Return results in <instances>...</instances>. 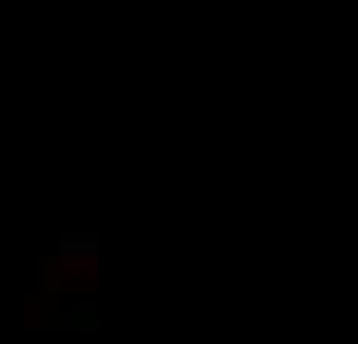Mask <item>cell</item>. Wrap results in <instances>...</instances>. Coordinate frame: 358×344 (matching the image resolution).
<instances>
[{
    "label": "cell",
    "mask_w": 358,
    "mask_h": 344,
    "mask_svg": "<svg viewBox=\"0 0 358 344\" xmlns=\"http://www.w3.org/2000/svg\"><path fill=\"white\" fill-rule=\"evenodd\" d=\"M61 326H70V331H84V335H93L103 321H98V307L93 303H75L70 307V317H61Z\"/></svg>",
    "instance_id": "6da1fadb"
}]
</instances>
